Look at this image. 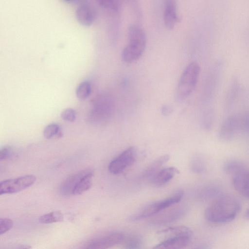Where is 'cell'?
Segmentation results:
<instances>
[{"instance_id": "6da1fadb", "label": "cell", "mask_w": 249, "mask_h": 249, "mask_svg": "<svg viewBox=\"0 0 249 249\" xmlns=\"http://www.w3.org/2000/svg\"><path fill=\"white\" fill-rule=\"evenodd\" d=\"M239 200L231 195H221L206 209V220L213 224H223L234 220L240 211Z\"/></svg>"}, {"instance_id": "7a4b0ae2", "label": "cell", "mask_w": 249, "mask_h": 249, "mask_svg": "<svg viewBox=\"0 0 249 249\" xmlns=\"http://www.w3.org/2000/svg\"><path fill=\"white\" fill-rule=\"evenodd\" d=\"M128 42L122 51L123 61L130 63L141 57L146 46V36L144 31L136 24L131 25L128 29Z\"/></svg>"}, {"instance_id": "3957f363", "label": "cell", "mask_w": 249, "mask_h": 249, "mask_svg": "<svg viewBox=\"0 0 249 249\" xmlns=\"http://www.w3.org/2000/svg\"><path fill=\"white\" fill-rule=\"evenodd\" d=\"M200 66L191 62L185 68L179 79L176 91V98L182 101L191 95L196 88L200 74Z\"/></svg>"}, {"instance_id": "277c9868", "label": "cell", "mask_w": 249, "mask_h": 249, "mask_svg": "<svg viewBox=\"0 0 249 249\" xmlns=\"http://www.w3.org/2000/svg\"><path fill=\"white\" fill-rule=\"evenodd\" d=\"M114 102L107 93L98 94L91 102L90 116L92 122L102 124L107 123L112 115Z\"/></svg>"}, {"instance_id": "5b68a950", "label": "cell", "mask_w": 249, "mask_h": 249, "mask_svg": "<svg viewBox=\"0 0 249 249\" xmlns=\"http://www.w3.org/2000/svg\"><path fill=\"white\" fill-rule=\"evenodd\" d=\"M183 195L182 191H178L166 198L153 202L132 216L131 219L133 221L138 220L157 214L179 202L183 197Z\"/></svg>"}, {"instance_id": "8992f818", "label": "cell", "mask_w": 249, "mask_h": 249, "mask_svg": "<svg viewBox=\"0 0 249 249\" xmlns=\"http://www.w3.org/2000/svg\"><path fill=\"white\" fill-rule=\"evenodd\" d=\"M36 180L33 175H24L7 179L0 183V195L15 194L31 186Z\"/></svg>"}, {"instance_id": "52a82bcc", "label": "cell", "mask_w": 249, "mask_h": 249, "mask_svg": "<svg viewBox=\"0 0 249 249\" xmlns=\"http://www.w3.org/2000/svg\"><path fill=\"white\" fill-rule=\"evenodd\" d=\"M136 158V149L134 146L129 147L109 163L108 170L110 173L114 175L120 174L132 165Z\"/></svg>"}, {"instance_id": "ba28073f", "label": "cell", "mask_w": 249, "mask_h": 249, "mask_svg": "<svg viewBox=\"0 0 249 249\" xmlns=\"http://www.w3.org/2000/svg\"><path fill=\"white\" fill-rule=\"evenodd\" d=\"M241 131L240 118L231 115L226 118L222 123L218 132L219 139L224 142L232 140Z\"/></svg>"}, {"instance_id": "9c48e42d", "label": "cell", "mask_w": 249, "mask_h": 249, "mask_svg": "<svg viewBox=\"0 0 249 249\" xmlns=\"http://www.w3.org/2000/svg\"><path fill=\"white\" fill-rule=\"evenodd\" d=\"M124 238L122 233H109L90 241L81 249H108L122 242Z\"/></svg>"}, {"instance_id": "30bf717a", "label": "cell", "mask_w": 249, "mask_h": 249, "mask_svg": "<svg viewBox=\"0 0 249 249\" xmlns=\"http://www.w3.org/2000/svg\"><path fill=\"white\" fill-rule=\"evenodd\" d=\"M96 16V11L93 7L86 0L79 4L75 10L77 20L84 25L89 26L92 24Z\"/></svg>"}, {"instance_id": "8fae6325", "label": "cell", "mask_w": 249, "mask_h": 249, "mask_svg": "<svg viewBox=\"0 0 249 249\" xmlns=\"http://www.w3.org/2000/svg\"><path fill=\"white\" fill-rule=\"evenodd\" d=\"M92 169H84L74 173L66 178L59 187L60 193L63 196L72 195L73 191L79 181Z\"/></svg>"}, {"instance_id": "7c38bea8", "label": "cell", "mask_w": 249, "mask_h": 249, "mask_svg": "<svg viewBox=\"0 0 249 249\" xmlns=\"http://www.w3.org/2000/svg\"><path fill=\"white\" fill-rule=\"evenodd\" d=\"M177 2L174 0L164 1L163 21L165 27L170 30L173 29L179 21Z\"/></svg>"}, {"instance_id": "4fadbf2b", "label": "cell", "mask_w": 249, "mask_h": 249, "mask_svg": "<svg viewBox=\"0 0 249 249\" xmlns=\"http://www.w3.org/2000/svg\"><path fill=\"white\" fill-rule=\"evenodd\" d=\"M232 184L237 192L249 199V169L247 168L233 176Z\"/></svg>"}, {"instance_id": "5bb4252c", "label": "cell", "mask_w": 249, "mask_h": 249, "mask_svg": "<svg viewBox=\"0 0 249 249\" xmlns=\"http://www.w3.org/2000/svg\"><path fill=\"white\" fill-rule=\"evenodd\" d=\"M191 236L172 237L156 245L152 249H181L189 243Z\"/></svg>"}, {"instance_id": "9a60e30c", "label": "cell", "mask_w": 249, "mask_h": 249, "mask_svg": "<svg viewBox=\"0 0 249 249\" xmlns=\"http://www.w3.org/2000/svg\"><path fill=\"white\" fill-rule=\"evenodd\" d=\"M185 207L180 206L171 209L155 217L152 221L154 224L162 225L180 218L185 213Z\"/></svg>"}, {"instance_id": "2e32d148", "label": "cell", "mask_w": 249, "mask_h": 249, "mask_svg": "<svg viewBox=\"0 0 249 249\" xmlns=\"http://www.w3.org/2000/svg\"><path fill=\"white\" fill-rule=\"evenodd\" d=\"M179 173L178 170L174 167L161 169L150 181L154 186L161 187L168 183L177 174Z\"/></svg>"}, {"instance_id": "e0dca14e", "label": "cell", "mask_w": 249, "mask_h": 249, "mask_svg": "<svg viewBox=\"0 0 249 249\" xmlns=\"http://www.w3.org/2000/svg\"><path fill=\"white\" fill-rule=\"evenodd\" d=\"M221 194V188L216 184H210L207 185L197 192L198 197L203 200H214Z\"/></svg>"}, {"instance_id": "ac0fdd59", "label": "cell", "mask_w": 249, "mask_h": 249, "mask_svg": "<svg viewBox=\"0 0 249 249\" xmlns=\"http://www.w3.org/2000/svg\"><path fill=\"white\" fill-rule=\"evenodd\" d=\"M170 157L168 155H163L152 162L144 170L142 174V178L151 179L160 170L161 167L167 162Z\"/></svg>"}, {"instance_id": "d6986e66", "label": "cell", "mask_w": 249, "mask_h": 249, "mask_svg": "<svg viewBox=\"0 0 249 249\" xmlns=\"http://www.w3.org/2000/svg\"><path fill=\"white\" fill-rule=\"evenodd\" d=\"M247 168L243 162L235 159L227 160L222 166V169L224 173L232 176Z\"/></svg>"}, {"instance_id": "ffe728a7", "label": "cell", "mask_w": 249, "mask_h": 249, "mask_svg": "<svg viewBox=\"0 0 249 249\" xmlns=\"http://www.w3.org/2000/svg\"><path fill=\"white\" fill-rule=\"evenodd\" d=\"M159 234L167 237L166 238H168L176 236H191L192 231L188 227L185 226H176L168 228L161 231L159 232Z\"/></svg>"}, {"instance_id": "44dd1931", "label": "cell", "mask_w": 249, "mask_h": 249, "mask_svg": "<svg viewBox=\"0 0 249 249\" xmlns=\"http://www.w3.org/2000/svg\"><path fill=\"white\" fill-rule=\"evenodd\" d=\"M94 174L93 170L85 175L75 187L72 195H79L88 190L92 185V177Z\"/></svg>"}, {"instance_id": "7402d4cb", "label": "cell", "mask_w": 249, "mask_h": 249, "mask_svg": "<svg viewBox=\"0 0 249 249\" xmlns=\"http://www.w3.org/2000/svg\"><path fill=\"white\" fill-rule=\"evenodd\" d=\"M91 85L89 81L84 80L77 86L75 94L77 98L80 100H84L88 98L91 93Z\"/></svg>"}, {"instance_id": "603a6c76", "label": "cell", "mask_w": 249, "mask_h": 249, "mask_svg": "<svg viewBox=\"0 0 249 249\" xmlns=\"http://www.w3.org/2000/svg\"><path fill=\"white\" fill-rule=\"evenodd\" d=\"M64 216L60 211H53L43 215L39 217V221L43 224H51L62 221Z\"/></svg>"}, {"instance_id": "cb8c5ba5", "label": "cell", "mask_w": 249, "mask_h": 249, "mask_svg": "<svg viewBox=\"0 0 249 249\" xmlns=\"http://www.w3.org/2000/svg\"><path fill=\"white\" fill-rule=\"evenodd\" d=\"M43 136L47 139H50L54 137L59 138L62 136L61 128L56 123H52L47 125L43 130Z\"/></svg>"}, {"instance_id": "d4e9b609", "label": "cell", "mask_w": 249, "mask_h": 249, "mask_svg": "<svg viewBox=\"0 0 249 249\" xmlns=\"http://www.w3.org/2000/svg\"><path fill=\"white\" fill-rule=\"evenodd\" d=\"M191 169L193 172L197 174L204 173L207 169L206 162L201 156L193 157L190 163Z\"/></svg>"}, {"instance_id": "484cf974", "label": "cell", "mask_w": 249, "mask_h": 249, "mask_svg": "<svg viewBox=\"0 0 249 249\" xmlns=\"http://www.w3.org/2000/svg\"><path fill=\"white\" fill-rule=\"evenodd\" d=\"M98 2L103 8L113 12L118 11L120 6L119 2L115 0H100Z\"/></svg>"}, {"instance_id": "4316f807", "label": "cell", "mask_w": 249, "mask_h": 249, "mask_svg": "<svg viewBox=\"0 0 249 249\" xmlns=\"http://www.w3.org/2000/svg\"><path fill=\"white\" fill-rule=\"evenodd\" d=\"M142 242L140 238L136 236H130L125 242V249H140Z\"/></svg>"}, {"instance_id": "83f0119b", "label": "cell", "mask_w": 249, "mask_h": 249, "mask_svg": "<svg viewBox=\"0 0 249 249\" xmlns=\"http://www.w3.org/2000/svg\"><path fill=\"white\" fill-rule=\"evenodd\" d=\"M60 116L61 118L65 121L73 122L76 118V112L73 108L68 107L61 112Z\"/></svg>"}, {"instance_id": "f1b7e54d", "label": "cell", "mask_w": 249, "mask_h": 249, "mask_svg": "<svg viewBox=\"0 0 249 249\" xmlns=\"http://www.w3.org/2000/svg\"><path fill=\"white\" fill-rule=\"evenodd\" d=\"M241 131L249 136V110L246 111L240 118Z\"/></svg>"}, {"instance_id": "f546056e", "label": "cell", "mask_w": 249, "mask_h": 249, "mask_svg": "<svg viewBox=\"0 0 249 249\" xmlns=\"http://www.w3.org/2000/svg\"><path fill=\"white\" fill-rule=\"evenodd\" d=\"M13 226V221L7 218H1L0 219V234L2 235L9 230H10Z\"/></svg>"}, {"instance_id": "4dcf8cb0", "label": "cell", "mask_w": 249, "mask_h": 249, "mask_svg": "<svg viewBox=\"0 0 249 249\" xmlns=\"http://www.w3.org/2000/svg\"><path fill=\"white\" fill-rule=\"evenodd\" d=\"M213 114L212 113L208 112L205 114L201 121L203 128L206 130L211 129L213 123Z\"/></svg>"}, {"instance_id": "1f68e13d", "label": "cell", "mask_w": 249, "mask_h": 249, "mask_svg": "<svg viewBox=\"0 0 249 249\" xmlns=\"http://www.w3.org/2000/svg\"><path fill=\"white\" fill-rule=\"evenodd\" d=\"M14 153V149L10 146H4L0 150V160H5L11 158Z\"/></svg>"}, {"instance_id": "d6a6232c", "label": "cell", "mask_w": 249, "mask_h": 249, "mask_svg": "<svg viewBox=\"0 0 249 249\" xmlns=\"http://www.w3.org/2000/svg\"><path fill=\"white\" fill-rule=\"evenodd\" d=\"M161 113L164 116H168L170 115L172 112V108L168 105H164L161 109Z\"/></svg>"}, {"instance_id": "836d02e7", "label": "cell", "mask_w": 249, "mask_h": 249, "mask_svg": "<svg viewBox=\"0 0 249 249\" xmlns=\"http://www.w3.org/2000/svg\"><path fill=\"white\" fill-rule=\"evenodd\" d=\"M192 249H210V247L207 243H201L197 245Z\"/></svg>"}, {"instance_id": "e575fe53", "label": "cell", "mask_w": 249, "mask_h": 249, "mask_svg": "<svg viewBox=\"0 0 249 249\" xmlns=\"http://www.w3.org/2000/svg\"><path fill=\"white\" fill-rule=\"evenodd\" d=\"M244 218L248 220H249V208L247 209L244 214Z\"/></svg>"}, {"instance_id": "d590c367", "label": "cell", "mask_w": 249, "mask_h": 249, "mask_svg": "<svg viewBox=\"0 0 249 249\" xmlns=\"http://www.w3.org/2000/svg\"><path fill=\"white\" fill-rule=\"evenodd\" d=\"M31 248L30 246H22L16 249H31Z\"/></svg>"}]
</instances>
